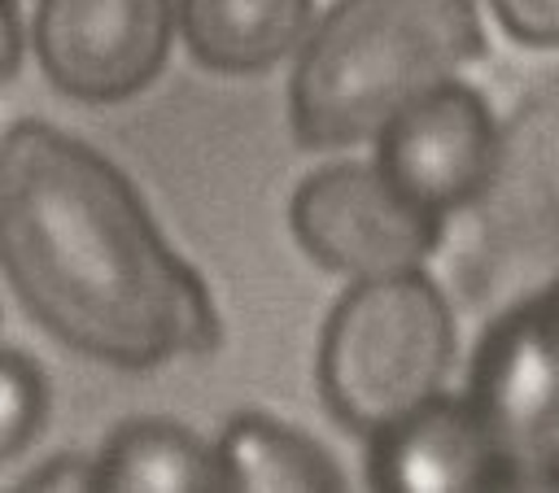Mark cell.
<instances>
[{
  "instance_id": "ba28073f",
  "label": "cell",
  "mask_w": 559,
  "mask_h": 493,
  "mask_svg": "<svg viewBox=\"0 0 559 493\" xmlns=\"http://www.w3.org/2000/svg\"><path fill=\"white\" fill-rule=\"evenodd\" d=\"M498 148L489 100L463 79L437 83L376 131V166L424 209L450 218L476 201Z\"/></svg>"
},
{
  "instance_id": "277c9868",
  "label": "cell",
  "mask_w": 559,
  "mask_h": 493,
  "mask_svg": "<svg viewBox=\"0 0 559 493\" xmlns=\"http://www.w3.org/2000/svg\"><path fill=\"white\" fill-rule=\"evenodd\" d=\"M467 209L476 214L467 301L493 318L559 284V70L537 79L498 122L489 179Z\"/></svg>"
},
{
  "instance_id": "3957f363",
  "label": "cell",
  "mask_w": 559,
  "mask_h": 493,
  "mask_svg": "<svg viewBox=\"0 0 559 493\" xmlns=\"http://www.w3.org/2000/svg\"><path fill=\"white\" fill-rule=\"evenodd\" d=\"M454 349L450 297L424 266L367 275L349 279L323 318L314 384L328 414L367 441L445 388Z\"/></svg>"
},
{
  "instance_id": "8992f818",
  "label": "cell",
  "mask_w": 559,
  "mask_h": 493,
  "mask_svg": "<svg viewBox=\"0 0 559 493\" xmlns=\"http://www.w3.org/2000/svg\"><path fill=\"white\" fill-rule=\"evenodd\" d=\"M288 223L306 257L345 279L424 266L445 236V218L415 205L376 161L310 170L288 201Z\"/></svg>"
},
{
  "instance_id": "7a4b0ae2",
  "label": "cell",
  "mask_w": 559,
  "mask_h": 493,
  "mask_svg": "<svg viewBox=\"0 0 559 493\" xmlns=\"http://www.w3.org/2000/svg\"><path fill=\"white\" fill-rule=\"evenodd\" d=\"M485 57L476 0H336L301 39L288 122L306 148H354L415 96Z\"/></svg>"
},
{
  "instance_id": "9a60e30c",
  "label": "cell",
  "mask_w": 559,
  "mask_h": 493,
  "mask_svg": "<svg viewBox=\"0 0 559 493\" xmlns=\"http://www.w3.org/2000/svg\"><path fill=\"white\" fill-rule=\"evenodd\" d=\"M22 489H96V458H79V454H52L48 462L31 467L22 476Z\"/></svg>"
},
{
  "instance_id": "5b68a950",
  "label": "cell",
  "mask_w": 559,
  "mask_h": 493,
  "mask_svg": "<svg viewBox=\"0 0 559 493\" xmlns=\"http://www.w3.org/2000/svg\"><path fill=\"white\" fill-rule=\"evenodd\" d=\"M463 397L493 445L502 489L559 484V284L485 323Z\"/></svg>"
},
{
  "instance_id": "4fadbf2b",
  "label": "cell",
  "mask_w": 559,
  "mask_h": 493,
  "mask_svg": "<svg viewBox=\"0 0 559 493\" xmlns=\"http://www.w3.org/2000/svg\"><path fill=\"white\" fill-rule=\"evenodd\" d=\"M44 414H48L44 371L26 353L0 345V467L39 436Z\"/></svg>"
},
{
  "instance_id": "7c38bea8",
  "label": "cell",
  "mask_w": 559,
  "mask_h": 493,
  "mask_svg": "<svg viewBox=\"0 0 559 493\" xmlns=\"http://www.w3.org/2000/svg\"><path fill=\"white\" fill-rule=\"evenodd\" d=\"M96 489H148V493H197L218 489V458L197 432L170 419H131L109 432L96 454Z\"/></svg>"
},
{
  "instance_id": "2e32d148",
  "label": "cell",
  "mask_w": 559,
  "mask_h": 493,
  "mask_svg": "<svg viewBox=\"0 0 559 493\" xmlns=\"http://www.w3.org/2000/svg\"><path fill=\"white\" fill-rule=\"evenodd\" d=\"M22 61V26L13 0H0V79H9Z\"/></svg>"
},
{
  "instance_id": "9c48e42d",
  "label": "cell",
  "mask_w": 559,
  "mask_h": 493,
  "mask_svg": "<svg viewBox=\"0 0 559 493\" xmlns=\"http://www.w3.org/2000/svg\"><path fill=\"white\" fill-rule=\"evenodd\" d=\"M367 480L397 493L502 489L493 445L467 397L445 388L367 436Z\"/></svg>"
},
{
  "instance_id": "8fae6325",
  "label": "cell",
  "mask_w": 559,
  "mask_h": 493,
  "mask_svg": "<svg viewBox=\"0 0 559 493\" xmlns=\"http://www.w3.org/2000/svg\"><path fill=\"white\" fill-rule=\"evenodd\" d=\"M214 458H218V480L223 489H253V493H332L345 484L341 467L332 462V454L310 441L306 432L258 414V410H240L227 419V428L214 441Z\"/></svg>"
},
{
  "instance_id": "52a82bcc",
  "label": "cell",
  "mask_w": 559,
  "mask_h": 493,
  "mask_svg": "<svg viewBox=\"0 0 559 493\" xmlns=\"http://www.w3.org/2000/svg\"><path fill=\"white\" fill-rule=\"evenodd\" d=\"M175 44V0H39L31 48L44 79L87 105L144 92Z\"/></svg>"
},
{
  "instance_id": "30bf717a",
  "label": "cell",
  "mask_w": 559,
  "mask_h": 493,
  "mask_svg": "<svg viewBox=\"0 0 559 493\" xmlns=\"http://www.w3.org/2000/svg\"><path fill=\"white\" fill-rule=\"evenodd\" d=\"M314 26V0H175V31L214 74H262Z\"/></svg>"
},
{
  "instance_id": "6da1fadb",
  "label": "cell",
  "mask_w": 559,
  "mask_h": 493,
  "mask_svg": "<svg viewBox=\"0 0 559 493\" xmlns=\"http://www.w3.org/2000/svg\"><path fill=\"white\" fill-rule=\"evenodd\" d=\"M0 275L52 340L100 366L153 371L223 336L205 279L131 179L52 122L0 135Z\"/></svg>"
},
{
  "instance_id": "5bb4252c",
  "label": "cell",
  "mask_w": 559,
  "mask_h": 493,
  "mask_svg": "<svg viewBox=\"0 0 559 493\" xmlns=\"http://www.w3.org/2000/svg\"><path fill=\"white\" fill-rule=\"evenodd\" d=\"M498 26L524 48H559V0H489Z\"/></svg>"
}]
</instances>
